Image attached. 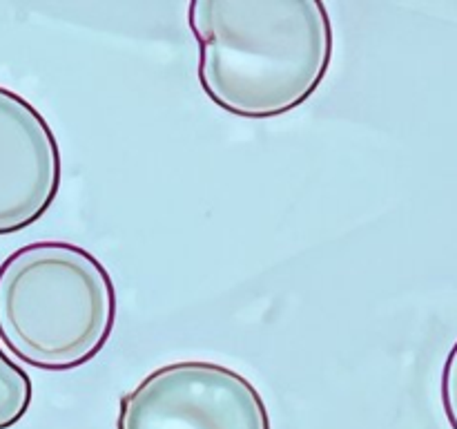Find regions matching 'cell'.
Listing matches in <instances>:
<instances>
[{"label": "cell", "mask_w": 457, "mask_h": 429, "mask_svg": "<svg viewBox=\"0 0 457 429\" xmlns=\"http://www.w3.org/2000/svg\"><path fill=\"white\" fill-rule=\"evenodd\" d=\"M187 27L201 89L241 119L297 110L333 63V22L321 0H192Z\"/></svg>", "instance_id": "obj_1"}, {"label": "cell", "mask_w": 457, "mask_h": 429, "mask_svg": "<svg viewBox=\"0 0 457 429\" xmlns=\"http://www.w3.org/2000/svg\"><path fill=\"white\" fill-rule=\"evenodd\" d=\"M116 311L110 271L83 246L31 241L0 264V347L22 365L56 374L87 365Z\"/></svg>", "instance_id": "obj_2"}, {"label": "cell", "mask_w": 457, "mask_h": 429, "mask_svg": "<svg viewBox=\"0 0 457 429\" xmlns=\"http://www.w3.org/2000/svg\"><path fill=\"white\" fill-rule=\"evenodd\" d=\"M116 429H272L259 389L210 360H179L150 371L119 400Z\"/></svg>", "instance_id": "obj_3"}, {"label": "cell", "mask_w": 457, "mask_h": 429, "mask_svg": "<svg viewBox=\"0 0 457 429\" xmlns=\"http://www.w3.org/2000/svg\"><path fill=\"white\" fill-rule=\"evenodd\" d=\"M61 181V147L47 119L0 85V235L25 231L47 214Z\"/></svg>", "instance_id": "obj_4"}, {"label": "cell", "mask_w": 457, "mask_h": 429, "mask_svg": "<svg viewBox=\"0 0 457 429\" xmlns=\"http://www.w3.org/2000/svg\"><path fill=\"white\" fill-rule=\"evenodd\" d=\"M34 398L29 374L0 347V429H12L27 416Z\"/></svg>", "instance_id": "obj_5"}, {"label": "cell", "mask_w": 457, "mask_h": 429, "mask_svg": "<svg viewBox=\"0 0 457 429\" xmlns=\"http://www.w3.org/2000/svg\"><path fill=\"white\" fill-rule=\"evenodd\" d=\"M440 396L446 423L451 425V429H457V340L446 356L445 366H442Z\"/></svg>", "instance_id": "obj_6"}]
</instances>
